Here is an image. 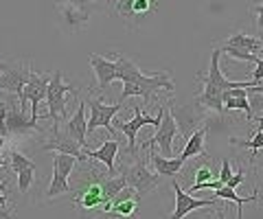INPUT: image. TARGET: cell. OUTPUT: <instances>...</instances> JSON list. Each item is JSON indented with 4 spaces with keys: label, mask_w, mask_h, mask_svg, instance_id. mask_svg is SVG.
I'll return each instance as SVG.
<instances>
[{
    "label": "cell",
    "mask_w": 263,
    "mask_h": 219,
    "mask_svg": "<svg viewBox=\"0 0 263 219\" xmlns=\"http://www.w3.org/2000/svg\"><path fill=\"white\" fill-rule=\"evenodd\" d=\"M86 103H88V110H90V114H88V134L97 132V127H105L110 134H114L112 118L119 114V110H121L125 103L119 101L117 105H105V103H103V96H97V99H92V96H90Z\"/></svg>",
    "instance_id": "obj_8"
},
{
    "label": "cell",
    "mask_w": 263,
    "mask_h": 219,
    "mask_svg": "<svg viewBox=\"0 0 263 219\" xmlns=\"http://www.w3.org/2000/svg\"><path fill=\"white\" fill-rule=\"evenodd\" d=\"M72 92L79 96V90L72 84H64V72L57 68L53 70L51 81H48V90H46V114L51 118L53 127L51 129H60V123L66 118V94Z\"/></svg>",
    "instance_id": "obj_2"
},
{
    "label": "cell",
    "mask_w": 263,
    "mask_h": 219,
    "mask_svg": "<svg viewBox=\"0 0 263 219\" xmlns=\"http://www.w3.org/2000/svg\"><path fill=\"white\" fill-rule=\"evenodd\" d=\"M171 186H174V191H176V210L171 213V219H184L189 213H193V210H197V208H209V206L217 204V200H195V197H191L189 193H184V189L176 180L171 182Z\"/></svg>",
    "instance_id": "obj_11"
},
{
    "label": "cell",
    "mask_w": 263,
    "mask_h": 219,
    "mask_svg": "<svg viewBox=\"0 0 263 219\" xmlns=\"http://www.w3.org/2000/svg\"><path fill=\"white\" fill-rule=\"evenodd\" d=\"M7 167H9V171L18 173V171H22V169H27V167H35V162H33L31 158H27L24 153H20V151L9 149V162H7Z\"/></svg>",
    "instance_id": "obj_25"
},
{
    "label": "cell",
    "mask_w": 263,
    "mask_h": 219,
    "mask_svg": "<svg viewBox=\"0 0 263 219\" xmlns=\"http://www.w3.org/2000/svg\"><path fill=\"white\" fill-rule=\"evenodd\" d=\"M243 177H246V173H243V171L233 173V175H230V180L226 182V186H230V189H235V186H239V184L243 182Z\"/></svg>",
    "instance_id": "obj_33"
},
{
    "label": "cell",
    "mask_w": 263,
    "mask_h": 219,
    "mask_svg": "<svg viewBox=\"0 0 263 219\" xmlns=\"http://www.w3.org/2000/svg\"><path fill=\"white\" fill-rule=\"evenodd\" d=\"M15 175H18V191L29 193L33 180H35V167H27V169H22V171H18Z\"/></svg>",
    "instance_id": "obj_28"
},
{
    "label": "cell",
    "mask_w": 263,
    "mask_h": 219,
    "mask_svg": "<svg viewBox=\"0 0 263 219\" xmlns=\"http://www.w3.org/2000/svg\"><path fill=\"white\" fill-rule=\"evenodd\" d=\"M178 132H180V129H178L176 118H174V114H171V110L167 108V110H164V114H162L160 125L156 127V134L152 136L149 141H145L143 147L149 149V147H156V145H158L162 156L171 158V156H174V138L178 136Z\"/></svg>",
    "instance_id": "obj_7"
},
{
    "label": "cell",
    "mask_w": 263,
    "mask_h": 219,
    "mask_svg": "<svg viewBox=\"0 0 263 219\" xmlns=\"http://www.w3.org/2000/svg\"><path fill=\"white\" fill-rule=\"evenodd\" d=\"M248 92H257V94H263V84H257V86L248 88Z\"/></svg>",
    "instance_id": "obj_36"
},
{
    "label": "cell",
    "mask_w": 263,
    "mask_h": 219,
    "mask_svg": "<svg viewBox=\"0 0 263 219\" xmlns=\"http://www.w3.org/2000/svg\"><path fill=\"white\" fill-rule=\"evenodd\" d=\"M64 132L88 151V116H86V101H79L75 114H72L70 118H66Z\"/></svg>",
    "instance_id": "obj_12"
},
{
    "label": "cell",
    "mask_w": 263,
    "mask_h": 219,
    "mask_svg": "<svg viewBox=\"0 0 263 219\" xmlns=\"http://www.w3.org/2000/svg\"><path fill=\"white\" fill-rule=\"evenodd\" d=\"M3 189H5V182H0V206H7V204H9V200L3 195Z\"/></svg>",
    "instance_id": "obj_35"
},
{
    "label": "cell",
    "mask_w": 263,
    "mask_h": 219,
    "mask_svg": "<svg viewBox=\"0 0 263 219\" xmlns=\"http://www.w3.org/2000/svg\"><path fill=\"white\" fill-rule=\"evenodd\" d=\"M206 134H209V127H197L189 134V138L184 143L182 151H180V158L184 162H189L191 158H197V156H204L206 153Z\"/></svg>",
    "instance_id": "obj_17"
},
{
    "label": "cell",
    "mask_w": 263,
    "mask_h": 219,
    "mask_svg": "<svg viewBox=\"0 0 263 219\" xmlns=\"http://www.w3.org/2000/svg\"><path fill=\"white\" fill-rule=\"evenodd\" d=\"M11 103V101H9ZM7 132L15 134V136H27L31 132H42V127L37 125V121H33L31 116L27 118V112H22L20 108H13V103L9 105V112H7Z\"/></svg>",
    "instance_id": "obj_14"
},
{
    "label": "cell",
    "mask_w": 263,
    "mask_h": 219,
    "mask_svg": "<svg viewBox=\"0 0 263 219\" xmlns=\"http://www.w3.org/2000/svg\"><path fill=\"white\" fill-rule=\"evenodd\" d=\"M9 101H5V99H0V125H3V127H7V123H5V121H7V112H9Z\"/></svg>",
    "instance_id": "obj_32"
},
{
    "label": "cell",
    "mask_w": 263,
    "mask_h": 219,
    "mask_svg": "<svg viewBox=\"0 0 263 219\" xmlns=\"http://www.w3.org/2000/svg\"><path fill=\"white\" fill-rule=\"evenodd\" d=\"M121 173L125 175L127 186H129V189H134L138 195L152 193L156 186L160 184V177H162L160 173L149 171V167H147V158H145V156H138L134 165H132V167H125Z\"/></svg>",
    "instance_id": "obj_3"
},
{
    "label": "cell",
    "mask_w": 263,
    "mask_h": 219,
    "mask_svg": "<svg viewBox=\"0 0 263 219\" xmlns=\"http://www.w3.org/2000/svg\"><path fill=\"white\" fill-rule=\"evenodd\" d=\"M62 3L75 5V7H81V9H88L90 11V0H62Z\"/></svg>",
    "instance_id": "obj_34"
},
{
    "label": "cell",
    "mask_w": 263,
    "mask_h": 219,
    "mask_svg": "<svg viewBox=\"0 0 263 219\" xmlns=\"http://www.w3.org/2000/svg\"><path fill=\"white\" fill-rule=\"evenodd\" d=\"M226 46H235V48H241V51H248L263 57V39L261 37H254L248 33H235L226 39Z\"/></svg>",
    "instance_id": "obj_21"
},
{
    "label": "cell",
    "mask_w": 263,
    "mask_h": 219,
    "mask_svg": "<svg viewBox=\"0 0 263 219\" xmlns=\"http://www.w3.org/2000/svg\"><path fill=\"white\" fill-rule=\"evenodd\" d=\"M42 149H46V151H60V153H70V156L79 158V162L88 160L86 149L81 147L79 143L72 141L66 132H62V129H51V136H48L46 143H42Z\"/></svg>",
    "instance_id": "obj_10"
},
{
    "label": "cell",
    "mask_w": 263,
    "mask_h": 219,
    "mask_svg": "<svg viewBox=\"0 0 263 219\" xmlns=\"http://www.w3.org/2000/svg\"><path fill=\"white\" fill-rule=\"evenodd\" d=\"M261 81H263V57H259L254 62V72H252V84L257 86Z\"/></svg>",
    "instance_id": "obj_30"
},
{
    "label": "cell",
    "mask_w": 263,
    "mask_h": 219,
    "mask_svg": "<svg viewBox=\"0 0 263 219\" xmlns=\"http://www.w3.org/2000/svg\"><path fill=\"white\" fill-rule=\"evenodd\" d=\"M230 175H233V167H230V160L224 158V160H221V171H219V182H221V186H224V184L230 180Z\"/></svg>",
    "instance_id": "obj_29"
},
{
    "label": "cell",
    "mask_w": 263,
    "mask_h": 219,
    "mask_svg": "<svg viewBox=\"0 0 263 219\" xmlns=\"http://www.w3.org/2000/svg\"><path fill=\"white\" fill-rule=\"evenodd\" d=\"M90 66L97 77L99 90H105L117 79V59H105L103 55H90Z\"/></svg>",
    "instance_id": "obj_15"
},
{
    "label": "cell",
    "mask_w": 263,
    "mask_h": 219,
    "mask_svg": "<svg viewBox=\"0 0 263 219\" xmlns=\"http://www.w3.org/2000/svg\"><path fill=\"white\" fill-rule=\"evenodd\" d=\"M162 114H164V105H158V112H156V116L143 114L141 108H134V116H132L129 121H125V123H119V121H114V129H121V132L127 136V141H129L127 153H132V156H138V151H136V136H138V132H141L145 125L158 127L160 121H162Z\"/></svg>",
    "instance_id": "obj_4"
},
{
    "label": "cell",
    "mask_w": 263,
    "mask_h": 219,
    "mask_svg": "<svg viewBox=\"0 0 263 219\" xmlns=\"http://www.w3.org/2000/svg\"><path fill=\"white\" fill-rule=\"evenodd\" d=\"M75 156H70V153H60L57 151L53 156V180L48 184V191H46V197L53 200L57 195H62V193H68L70 186H68V175L72 173V169L77 165Z\"/></svg>",
    "instance_id": "obj_6"
},
{
    "label": "cell",
    "mask_w": 263,
    "mask_h": 219,
    "mask_svg": "<svg viewBox=\"0 0 263 219\" xmlns=\"http://www.w3.org/2000/svg\"><path fill=\"white\" fill-rule=\"evenodd\" d=\"M114 59H117V79L123 81V92L119 96L121 103H125L129 96H143V99L149 103V101H158L156 99V92H160V90L174 92L176 90L174 81H171L167 72L145 75L134 62L121 53H114Z\"/></svg>",
    "instance_id": "obj_1"
},
{
    "label": "cell",
    "mask_w": 263,
    "mask_h": 219,
    "mask_svg": "<svg viewBox=\"0 0 263 219\" xmlns=\"http://www.w3.org/2000/svg\"><path fill=\"white\" fill-rule=\"evenodd\" d=\"M149 160L154 165V171L160 173V175H167V177H176L184 167V160L182 158H167V156H160V153H154V149H149Z\"/></svg>",
    "instance_id": "obj_19"
},
{
    "label": "cell",
    "mask_w": 263,
    "mask_h": 219,
    "mask_svg": "<svg viewBox=\"0 0 263 219\" xmlns=\"http://www.w3.org/2000/svg\"><path fill=\"white\" fill-rule=\"evenodd\" d=\"M127 3H132V0H117V3H114V9H117V7H123V5H127Z\"/></svg>",
    "instance_id": "obj_37"
},
{
    "label": "cell",
    "mask_w": 263,
    "mask_h": 219,
    "mask_svg": "<svg viewBox=\"0 0 263 219\" xmlns=\"http://www.w3.org/2000/svg\"><path fill=\"white\" fill-rule=\"evenodd\" d=\"M48 81H51V77L37 75V72H33V68H29V79H27V84H24V90L20 96V110L27 112V101H29L33 121H40V103L46 99Z\"/></svg>",
    "instance_id": "obj_5"
},
{
    "label": "cell",
    "mask_w": 263,
    "mask_h": 219,
    "mask_svg": "<svg viewBox=\"0 0 263 219\" xmlns=\"http://www.w3.org/2000/svg\"><path fill=\"white\" fill-rule=\"evenodd\" d=\"M250 11H252V13H257V29L263 31V3L250 7Z\"/></svg>",
    "instance_id": "obj_31"
},
{
    "label": "cell",
    "mask_w": 263,
    "mask_h": 219,
    "mask_svg": "<svg viewBox=\"0 0 263 219\" xmlns=\"http://www.w3.org/2000/svg\"><path fill=\"white\" fill-rule=\"evenodd\" d=\"M224 108L226 110H243L248 121H254V114H252V101L248 96H228L224 99Z\"/></svg>",
    "instance_id": "obj_23"
},
{
    "label": "cell",
    "mask_w": 263,
    "mask_h": 219,
    "mask_svg": "<svg viewBox=\"0 0 263 219\" xmlns=\"http://www.w3.org/2000/svg\"><path fill=\"white\" fill-rule=\"evenodd\" d=\"M29 68L31 64H9L5 70H0V90L15 94L20 99L22 90H24V84L29 79Z\"/></svg>",
    "instance_id": "obj_9"
},
{
    "label": "cell",
    "mask_w": 263,
    "mask_h": 219,
    "mask_svg": "<svg viewBox=\"0 0 263 219\" xmlns=\"http://www.w3.org/2000/svg\"><path fill=\"white\" fill-rule=\"evenodd\" d=\"M202 84H204L202 92L195 96L197 105H200V108H209L213 112H219V114H224L226 108H224V96H221V92H224V90H219V88L206 84V81H202Z\"/></svg>",
    "instance_id": "obj_20"
},
{
    "label": "cell",
    "mask_w": 263,
    "mask_h": 219,
    "mask_svg": "<svg viewBox=\"0 0 263 219\" xmlns=\"http://www.w3.org/2000/svg\"><path fill=\"white\" fill-rule=\"evenodd\" d=\"M221 48V53H226L230 55L233 59H239V62H248V64H254L259 59V55H254V53H248V51H241V48H235V46H219Z\"/></svg>",
    "instance_id": "obj_27"
},
{
    "label": "cell",
    "mask_w": 263,
    "mask_h": 219,
    "mask_svg": "<svg viewBox=\"0 0 263 219\" xmlns=\"http://www.w3.org/2000/svg\"><path fill=\"white\" fill-rule=\"evenodd\" d=\"M261 105H263V101H261Z\"/></svg>",
    "instance_id": "obj_38"
},
{
    "label": "cell",
    "mask_w": 263,
    "mask_h": 219,
    "mask_svg": "<svg viewBox=\"0 0 263 219\" xmlns=\"http://www.w3.org/2000/svg\"><path fill=\"white\" fill-rule=\"evenodd\" d=\"M75 204L79 208H97V206H103L105 204V195H103V180H97L90 182L84 186V191L75 197Z\"/></svg>",
    "instance_id": "obj_18"
},
{
    "label": "cell",
    "mask_w": 263,
    "mask_h": 219,
    "mask_svg": "<svg viewBox=\"0 0 263 219\" xmlns=\"http://www.w3.org/2000/svg\"><path fill=\"white\" fill-rule=\"evenodd\" d=\"M230 145H237V147L252 149V151H254V153H252V162H254V158H257V151L263 149V123H261V127L257 129L254 138H250V141H235V138H230Z\"/></svg>",
    "instance_id": "obj_26"
},
{
    "label": "cell",
    "mask_w": 263,
    "mask_h": 219,
    "mask_svg": "<svg viewBox=\"0 0 263 219\" xmlns=\"http://www.w3.org/2000/svg\"><path fill=\"white\" fill-rule=\"evenodd\" d=\"M138 202H141V195H134V197L123 200V202H117V204L101 206V210L103 213H110V215H119V217H132V215H136Z\"/></svg>",
    "instance_id": "obj_22"
},
{
    "label": "cell",
    "mask_w": 263,
    "mask_h": 219,
    "mask_svg": "<svg viewBox=\"0 0 263 219\" xmlns=\"http://www.w3.org/2000/svg\"><path fill=\"white\" fill-rule=\"evenodd\" d=\"M217 191V200H228V202H235V204H239V206H243V204H248V202H257V197H259V193H254V195H250V197H239L235 193V189H230V186H219V189H215Z\"/></svg>",
    "instance_id": "obj_24"
},
{
    "label": "cell",
    "mask_w": 263,
    "mask_h": 219,
    "mask_svg": "<svg viewBox=\"0 0 263 219\" xmlns=\"http://www.w3.org/2000/svg\"><path fill=\"white\" fill-rule=\"evenodd\" d=\"M57 13H60V22L66 31L75 33V31L84 29L88 20H90V11L88 9H81V7L75 5H68V3H62L57 0Z\"/></svg>",
    "instance_id": "obj_13"
},
{
    "label": "cell",
    "mask_w": 263,
    "mask_h": 219,
    "mask_svg": "<svg viewBox=\"0 0 263 219\" xmlns=\"http://www.w3.org/2000/svg\"><path fill=\"white\" fill-rule=\"evenodd\" d=\"M119 141L117 138H108L101 147L95 149V151H86V156L90 160H99L103 162L105 169H108V175H114V171H117V156H119Z\"/></svg>",
    "instance_id": "obj_16"
}]
</instances>
